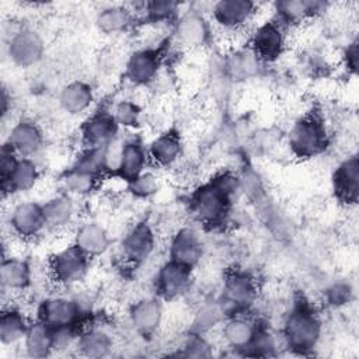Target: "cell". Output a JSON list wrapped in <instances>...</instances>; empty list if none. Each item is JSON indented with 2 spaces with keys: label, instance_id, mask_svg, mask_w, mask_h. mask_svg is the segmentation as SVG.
Segmentation results:
<instances>
[{
  "label": "cell",
  "instance_id": "cell-7",
  "mask_svg": "<svg viewBox=\"0 0 359 359\" xmlns=\"http://www.w3.org/2000/svg\"><path fill=\"white\" fill-rule=\"evenodd\" d=\"M43 41L38 32L29 28L17 29L7 45L11 62L20 67H31L38 63L43 55Z\"/></svg>",
  "mask_w": 359,
  "mask_h": 359
},
{
  "label": "cell",
  "instance_id": "cell-1",
  "mask_svg": "<svg viewBox=\"0 0 359 359\" xmlns=\"http://www.w3.org/2000/svg\"><path fill=\"white\" fill-rule=\"evenodd\" d=\"M234 187L236 181L231 177L220 175L194 192L191 205L201 223L213 227L224 222L230 209Z\"/></svg>",
  "mask_w": 359,
  "mask_h": 359
},
{
  "label": "cell",
  "instance_id": "cell-26",
  "mask_svg": "<svg viewBox=\"0 0 359 359\" xmlns=\"http://www.w3.org/2000/svg\"><path fill=\"white\" fill-rule=\"evenodd\" d=\"M22 341L27 355L32 358L48 356L53 351V328L38 320L29 324Z\"/></svg>",
  "mask_w": 359,
  "mask_h": 359
},
{
  "label": "cell",
  "instance_id": "cell-43",
  "mask_svg": "<svg viewBox=\"0 0 359 359\" xmlns=\"http://www.w3.org/2000/svg\"><path fill=\"white\" fill-rule=\"evenodd\" d=\"M330 300L334 304H341L344 302H346V299H349V286L345 285H335L330 289Z\"/></svg>",
  "mask_w": 359,
  "mask_h": 359
},
{
  "label": "cell",
  "instance_id": "cell-19",
  "mask_svg": "<svg viewBox=\"0 0 359 359\" xmlns=\"http://www.w3.org/2000/svg\"><path fill=\"white\" fill-rule=\"evenodd\" d=\"M163 318V306L158 299L147 297L136 302L130 311L129 320L140 335H151L160 325Z\"/></svg>",
  "mask_w": 359,
  "mask_h": 359
},
{
  "label": "cell",
  "instance_id": "cell-37",
  "mask_svg": "<svg viewBox=\"0 0 359 359\" xmlns=\"http://www.w3.org/2000/svg\"><path fill=\"white\" fill-rule=\"evenodd\" d=\"M129 184V191L137 198H150L158 191V180L149 171L140 172Z\"/></svg>",
  "mask_w": 359,
  "mask_h": 359
},
{
  "label": "cell",
  "instance_id": "cell-38",
  "mask_svg": "<svg viewBox=\"0 0 359 359\" xmlns=\"http://www.w3.org/2000/svg\"><path fill=\"white\" fill-rule=\"evenodd\" d=\"M114 118L118 122L119 126L133 128L139 123L140 109L139 107L132 101H121L115 109H114Z\"/></svg>",
  "mask_w": 359,
  "mask_h": 359
},
{
  "label": "cell",
  "instance_id": "cell-4",
  "mask_svg": "<svg viewBox=\"0 0 359 359\" xmlns=\"http://www.w3.org/2000/svg\"><path fill=\"white\" fill-rule=\"evenodd\" d=\"M90 268V257L84 254L74 243L57 252L49 259V272L60 285H73L81 280Z\"/></svg>",
  "mask_w": 359,
  "mask_h": 359
},
{
  "label": "cell",
  "instance_id": "cell-24",
  "mask_svg": "<svg viewBox=\"0 0 359 359\" xmlns=\"http://www.w3.org/2000/svg\"><path fill=\"white\" fill-rule=\"evenodd\" d=\"M0 280L3 289L21 292L31 285V266L24 259L4 258L0 268Z\"/></svg>",
  "mask_w": 359,
  "mask_h": 359
},
{
  "label": "cell",
  "instance_id": "cell-28",
  "mask_svg": "<svg viewBox=\"0 0 359 359\" xmlns=\"http://www.w3.org/2000/svg\"><path fill=\"white\" fill-rule=\"evenodd\" d=\"M95 24L104 34H122L133 24V13L125 6H108L97 14Z\"/></svg>",
  "mask_w": 359,
  "mask_h": 359
},
{
  "label": "cell",
  "instance_id": "cell-18",
  "mask_svg": "<svg viewBox=\"0 0 359 359\" xmlns=\"http://www.w3.org/2000/svg\"><path fill=\"white\" fill-rule=\"evenodd\" d=\"M337 198L348 205H353L359 195V164L358 157L351 156L344 160L335 170L332 177Z\"/></svg>",
  "mask_w": 359,
  "mask_h": 359
},
{
  "label": "cell",
  "instance_id": "cell-35",
  "mask_svg": "<svg viewBox=\"0 0 359 359\" xmlns=\"http://www.w3.org/2000/svg\"><path fill=\"white\" fill-rule=\"evenodd\" d=\"M226 310L222 302H208L196 311L194 324L198 332H205L217 325L224 318Z\"/></svg>",
  "mask_w": 359,
  "mask_h": 359
},
{
  "label": "cell",
  "instance_id": "cell-14",
  "mask_svg": "<svg viewBox=\"0 0 359 359\" xmlns=\"http://www.w3.org/2000/svg\"><path fill=\"white\" fill-rule=\"evenodd\" d=\"M156 236L153 229L146 223H136L122 240L123 255L132 262H142L150 257L154 250Z\"/></svg>",
  "mask_w": 359,
  "mask_h": 359
},
{
  "label": "cell",
  "instance_id": "cell-10",
  "mask_svg": "<svg viewBox=\"0 0 359 359\" xmlns=\"http://www.w3.org/2000/svg\"><path fill=\"white\" fill-rule=\"evenodd\" d=\"M118 122L112 112L98 111L81 126V139L86 147H105L118 137Z\"/></svg>",
  "mask_w": 359,
  "mask_h": 359
},
{
  "label": "cell",
  "instance_id": "cell-2",
  "mask_svg": "<svg viewBox=\"0 0 359 359\" xmlns=\"http://www.w3.org/2000/svg\"><path fill=\"white\" fill-rule=\"evenodd\" d=\"M321 335V323L307 303H297L287 314L283 325L286 345L297 352L313 349Z\"/></svg>",
  "mask_w": 359,
  "mask_h": 359
},
{
  "label": "cell",
  "instance_id": "cell-5",
  "mask_svg": "<svg viewBox=\"0 0 359 359\" xmlns=\"http://www.w3.org/2000/svg\"><path fill=\"white\" fill-rule=\"evenodd\" d=\"M258 296V287L252 276L247 272H231L223 285L222 304L226 313L240 314L248 310Z\"/></svg>",
  "mask_w": 359,
  "mask_h": 359
},
{
  "label": "cell",
  "instance_id": "cell-8",
  "mask_svg": "<svg viewBox=\"0 0 359 359\" xmlns=\"http://www.w3.org/2000/svg\"><path fill=\"white\" fill-rule=\"evenodd\" d=\"M81 316V307L77 300L65 296L45 299L38 309V320L50 328L76 325Z\"/></svg>",
  "mask_w": 359,
  "mask_h": 359
},
{
  "label": "cell",
  "instance_id": "cell-20",
  "mask_svg": "<svg viewBox=\"0 0 359 359\" xmlns=\"http://www.w3.org/2000/svg\"><path fill=\"white\" fill-rule=\"evenodd\" d=\"M258 327L243 314H234L223 327V338L234 349H248L255 338Z\"/></svg>",
  "mask_w": 359,
  "mask_h": 359
},
{
  "label": "cell",
  "instance_id": "cell-11",
  "mask_svg": "<svg viewBox=\"0 0 359 359\" xmlns=\"http://www.w3.org/2000/svg\"><path fill=\"white\" fill-rule=\"evenodd\" d=\"M10 226L20 237L31 238L38 236L43 229H46L42 205L31 201L20 202L11 210Z\"/></svg>",
  "mask_w": 359,
  "mask_h": 359
},
{
  "label": "cell",
  "instance_id": "cell-32",
  "mask_svg": "<svg viewBox=\"0 0 359 359\" xmlns=\"http://www.w3.org/2000/svg\"><path fill=\"white\" fill-rule=\"evenodd\" d=\"M259 57L250 49H241L233 53L227 60L229 76L236 80H247L258 74L261 67Z\"/></svg>",
  "mask_w": 359,
  "mask_h": 359
},
{
  "label": "cell",
  "instance_id": "cell-33",
  "mask_svg": "<svg viewBox=\"0 0 359 359\" xmlns=\"http://www.w3.org/2000/svg\"><path fill=\"white\" fill-rule=\"evenodd\" d=\"M76 345L80 353L84 356L102 358L109 353L112 348V339L105 331L100 328H93L81 332Z\"/></svg>",
  "mask_w": 359,
  "mask_h": 359
},
{
  "label": "cell",
  "instance_id": "cell-25",
  "mask_svg": "<svg viewBox=\"0 0 359 359\" xmlns=\"http://www.w3.org/2000/svg\"><path fill=\"white\" fill-rule=\"evenodd\" d=\"M181 151H182L181 139L172 130L157 136L150 143V147H149V156L156 164L161 167H167L175 163L181 156Z\"/></svg>",
  "mask_w": 359,
  "mask_h": 359
},
{
  "label": "cell",
  "instance_id": "cell-13",
  "mask_svg": "<svg viewBox=\"0 0 359 359\" xmlns=\"http://www.w3.org/2000/svg\"><path fill=\"white\" fill-rule=\"evenodd\" d=\"M203 247L199 236L189 227L180 229L171 238L170 259L194 268L202 258Z\"/></svg>",
  "mask_w": 359,
  "mask_h": 359
},
{
  "label": "cell",
  "instance_id": "cell-30",
  "mask_svg": "<svg viewBox=\"0 0 359 359\" xmlns=\"http://www.w3.org/2000/svg\"><path fill=\"white\" fill-rule=\"evenodd\" d=\"M29 323L24 313L17 307H7L1 313L0 320V341L3 345H11L24 339Z\"/></svg>",
  "mask_w": 359,
  "mask_h": 359
},
{
  "label": "cell",
  "instance_id": "cell-42",
  "mask_svg": "<svg viewBox=\"0 0 359 359\" xmlns=\"http://www.w3.org/2000/svg\"><path fill=\"white\" fill-rule=\"evenodd\" d=\"M344 60H345V66H346L348 70L356 72V69H358V62H359L358 41H356V39L348 45V48H346V50H345V55H344Z\"/></svg>",
  "mask_w": 359,
  "mask_h": 359
},
{
  "label": "cell",
  "instance_id": "cell-22",
  "mask_svg": "<svg viewBox=\"0 0 359 359\" xmlns=\"http://www.w3.org/2000/svg\"><path fill=\"white\" fill-rule=\"evenodd\" d=\"M94 100L91 87L84 81H72L66 84L59 94V104L70 115H79L87 111Z\"/></svg>",
  "mask_w": 359,
  "mask_h": 359
},
{
  "label": "cell",
  "instance_id": "cell-3",
  "mask_svg": "<svg viewBox=\"0 0 359 359\" xmlns=\"http://www.w3.org/2000/svg\"><path fill=\"white\" fill-rule=\"evenodd\" d=\"M327 144V129L317 116H304L290 129L289 146L297 157H314L325 150Z\"/></svg>",
  "mask_w": 359,
  "mask_h": 359
},
{
  "label": "cell",
  "instance_id": "cell-41",
  "mask_svg": "<svg viewBox=\"0 0 359 359\" xmlns=\"http://www.w3.org/2000/svg\"><path fill=\"white\" fill-rule=\"evenodd\" d=\"M184 355L191 358H203L210 355L209 344L201 335H192L184 345Z\"/></svg>",
  "mask_w": 359,
  "mask_h": 359
},
{
  "label": "cell",
  "instance_id": "cell-29",
  "mask_svg": "<svg viewBox=\"0 0 359 359\" xmlns=\"http://www.w3.org/2000/svg\"><path fill=\"white\" fill-rule=\"evenodd\" d=\"M39 180V171L31 157H20V161L10 180L1 185L4 194L27 192L35 187Z\"/></svg>",
  "mask_w": 359,
  "mask_h": 359
},
{
  "label": "cell",
  "instance_id": "cell-17",
  "mask_svg": "<svg viewBox=\"0 0 359 359\" xmlns=\"http://www.w3.org/2000/svg\"><path fill=\"white\" fill-rule=\"evenodd\" d=\"M160 67V55L154 49H139L130 55L125 76L135 86H146L156 79Z\"/></svg>",
  "mask_w": 359,
  "mask_h": 359
},
{
  "label": "cell",
  "instance_id": "cell-36",
  "mask_svg": "<svg viewBox=\"0 0 359 359\" xmlns=\"http://www.w3.org/2000/svg\"><path fill=\"white\" fill-rule=\"evenodd\" d=\"M178 3L174 1H149L143 4L144 15L151 22H160L172 18L178 11Z\"/></svg>",
  "mask_w": 359,
  "mask_h": 359
},
{
  "label": "cell",
  "instance_id": "cell-27",
  "mask_svg": "<svg viewBox=\"0 0 359 359\" xmlns=\"http://www.w3.org/2000/svg\"><path fill=\"white\" fill-rule=\"evenodd\" d=\"M42 208L48 229H63L72 223L76 215L74 203L69 195L53 196Z\"/></svg>",
  "mask_w": 359,
  "mask_h": 359
},
{
  "label": "cell",
  "instance_id": "cell-23",
  "mask_svg": "<svg viewBox=\"0 0 359 359\" xmlns=\"http://www.w3.org/2000/svg\"><path fill=\"white\" fill-rule=\"evenodd\" d=\"M278 21L282 25L286 24H299L307 18L316 17L320 14L325 4L320 1H303V0H289V1H278L275 4Z\"/></svg>",
  "mask_w": 359,
  "mask_h": 359
},
{
  "label": "cell",
  "instance_id": "cell-39",
  "mask_svg": "<svg viewBox=\"0 0 359 359\" xmlns=\"http://www.w3.org/2000/svg\"><path fill=\"white\" fill-rule=\"evenodd\" d=\"M123 143L119 137L114 139L109 144L104 147V168L108 172L116 174L119 170L122 151H123Z\"/></svg>",
  "mask_w": 359,
  "mask_h": 359
},
{
  "label": "cell",
  "instance_id": "cell-16",
  "mask_svg": "<svg viewBox=\"0 0 359 359\" xmlns=\"http://www.w3.org/2000/svg\"><path fill=\"white\" fill-rule=\"evenodd\" d=\"M255 13V4L247 0H222L212 6L213 20L227 29L243 27Z\"/></svg>",
  "mask_w": 359,
  "mask_h": 359
},
{
  "label": "cell",
  "instance_id": "cell-15",
  "mask_svg": "<svg viewBox=\"0 0 359 359\" xmlns=\"http://www.w3.org/2000/svg\"><path fill=\"white\" fill-rule=\"evenodd\" d=\"M6 143L20 157H32L42 149L43 135L36 123L24 119L13 125Z\"/></svg>",
  "mask_w": 359,
  "mask_h": 359
},
{
  "label": "cell",
  "instance_id": "cell-21",
  "mask_svg": "<svg viewBox=\"0 0 359 359\" xmlns=\"http://www.w3.org/2000/svg\"><path fill=\"white\" fill-rule=\"evenodd\" d=\"M74 244L90 258L104 254L109 247V237L102 226L94 222L81 224L74 236Z\"/></svg>",
  "mask_w": 359,
  "mask_h": 359
},
{
  "label": "cell",
  "instance_id": "cell-34",
  "mask_svg": "<svg viewBox=\"0 0 359 359\" xmlns=\"http://www.w3.org/2000/svg\"><path fill=\"white\" fill-rule=\"evenodd\" d=\"M98 177L100 175L97 174L84 171L77 167H72L69 171L65 172L62 182L67 194L83 196L90 194L95 188L98 182Z\"/></svg>",
  "mask_w": 359,
  "mask_h": 359
},
{
  "label": "cell",
  "instance_id": "cell-9",
  "mask_svg": "<svg viewBox=\"0 0 359 359\" xmlns=\"http://www.w3.org/2000/svg\"><path fill=\"white\" fill-rule=\"evenodd\" d=\"M191 268L175 261L165 262L157 272L156 287L164 300H174L185 294L191 286Z\"/></svg>",
  "mask_w": 359,
  "mask_h": 359
},
{
  "label": "cell",
  "instance_id": "cell-40",
  "mask_svg": "<svg viewBox=\"0 0 359 359\" xmlns=\"http://www.w3.org/2000/svg\"><path fill=\"white\" fill-rule=\"evenodd\" d=\"M20 161V156L7 144L4 143L1 147L0 153V178H1V185H4L11 174L14 172L17 164Z\"/></svg>",
  "mask_w": 359,
  "mask_h": 359
},
{
  "label": "cell",
  "instance_id": "cell-6",
  "mask_svg": "<svg viewBox=\"0 0 359 359\" xmlns=\"http://www.w3.org/2000/svg\"><path fill=\"white\" fill-rule=\"evenodd\" d=\"M286 48L283 25L278 20L261 24L252 35L251 50L261 62H273L279 59Z\"/></svg>",
  "mask_w": 359,
  "mask_h": 359
},
{
  "label": "cell",
  "instance_id": "cell-12",
  "mask_svg": "<svg viewBox=\"0 0 359 359\" xmlns=\"http://www.w3.org/2000/svg\"><path fill=\"white\" fill-rule=\"evenodd\" d=\"M175 35L178 42L189 49L203 46L210 35L209 24L203 14L198 10H191L184 13L175 25Z\"/></svg>",
  "mask_w": 359,
  "mask_h": 359
},
{
  "label": "cell",
  "instance_id": "cell-31",
  "mask_svg": "<svg viewBox=\"0 0 359 359\" xmlns=\"http://www.w3.org/2000/svg\"><path fill=\"white\" fill-rule=\"evenodd\" d=\"M147 153L144 147L136 140H128L123 143L122 158L118 170V175L128 182L144 171Z\"/></svg>",
  "mask_w": 359,
  "mask_h": 359
}]
</instances>
